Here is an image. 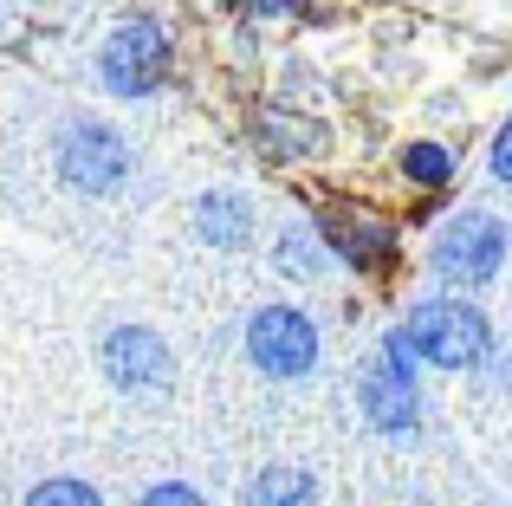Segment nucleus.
I'll return each mask as SVG.
<instances>
[{
	"instance_id": "obj_1",
	"label": "nucleus",
	"mask_w": 512,
	"mask_h": 506,
	"mask_svg": "<svg viewBox=\"0 0 512 506\" xmlns=\"http://www.w3.org/2000/svg\"><path fill=\"white\" fill-rule=\"evenodd\" d=\"M506 253H512L506 221L487 215V208H467V215H454L448 228L435 234V247H428V266H435L441 286L474 292V286H487V279H500Z\"/></svg>"
},
{
	"instance_id": "obj_2",
	"label": "nucleus",
	"mask_w": 512,
	"mask_h": 506,
	"mask_svg": "<svg viewBox=\"0 0 512 506\" xmlns=\"http://www.w3.org/2000/svg\"><path fill=\"white\" fill-rule=\"evenodd\" d=\"M402 325H409L422 364H435V370H474V364H487V351H493L487 312L467 305V299H422Z\"/></svg>"
},
{
	"instance_id": "obj_3",
	"label": "nucleus",
	"mask_w": 512,
	"mask_h": 506,
	"mask_svg": "<svg viewBox=\"0 0 512 506\" xmlns=\"http://www.w3.org/2000/svg\"><path fill=\"white\" fill-rule=\"evenodd\" d=\"M169 72H175V46L156 20H124V26L104 33L98 85L111 91V98H150V91L169 85Z\"/></svg>"
},
{
	"instance_id": "obj_4",
	"label": "nucleus",
	"mask_w": 512,
	"mask_h": 506,
	"mask_svg": "<svg viewBox=\"0 0 512 506\" xmlns=\"http://www.w3.org/2000/svg\"><path fill=\"white\" fill-rule=\"evenodd\" d=\"M52 169L78 195H117L130 182V143L111 124H65L59 150H52Z\"/></svg>"
},
{
	"instance_id": "obj_5",
	"label": "nucleus",
	"mask_w": 512,
	"mask_h": 506,
	"mask_svg": "<svg viewBox=\"0 0 512 506\" xmlns=\"http://www.w3.org/2000/svg\"><path fill=\"white\" fill-rule=\"evenodd\" d=\"M247 357L266 370V377L292 383L318 364V325L299 312V305H260L247 318Z\"/></svg>"
},
{
	"instance_id": "obj_6",
	"label": "nucleus",
	"mask_w": 512,
	"mask_h": 506,
	"mask_svg": "<svg viewBox=\"0 0 512 506\" xmlns=\"http://www.w3.org/2000/svg\"><path fill=\"white\" fill-rule=\"evenodd\" d=\"M98 364H104V383L124 390V396H150V390H163V383L175 377L169 344L156 338L150 325H117L111 338H104Z\"/></svg>"
},
{
	"instance_id": "obj_7",
	"label": "nucleus",
	"mask_w": 512,
	"mask_h": 506,
	"mask_svg": "<svg viewBox=\"0 0 512 506\" xmlns=\"http://www.w3.org/2000/svg\"><path fill=\"white\" fill-rule=\"evenodd\" d=\"M318 228H325V241L338 260H350L357 273H383V266H396V234L383 228L376 215H350V208H331V215H318Z\"/></svg>"
},
{
	"instance_id": "obj_8",
	"label": "nucleus",
	"mask_w": 512,
	"mask_h": 506,
	"mask_svg": "<svg viewBox=\"0 0 512 506\" xmlns=\"http://www.w3.org/2000/svg\"><path fill=\"white\" fill-rule=\"evenodd\" d=\"M363 416H370L383 435L415 429V422H422V403H415V377H402V370L376 364L370 377H363Z\"/></svg>"
},
{
	"instance_id": "obj_9",
	"label": "nucleus",
	"mask_w": 512,
	"mask_h": 506,
	"mask_svg": "<svg viewBox=\"0 0 512 506\" xmlns=\"http://www.w3.org/2000/svg\"><path fill=\"white\" fill-rule=\"evenodd\" d=\"M195 228L208 247H247L253 241V202L240 189H208L195 202Z\"/></svg>"
},
{
	"instance_id": "obj_10",
	"label": "nucleus",
	"mask_w": 512,
	"mask_h": 506,
	"mask_svg": "<svg viewBox=\"0 0 512 506\" xmlns=\"http://www.w3.org/2000/svg\"><path fill=\"white\" fill-rule=\"evenodd\" d=\"M273 260H279V273L286 279H305V286H312L318 273H325L331 260H338V253H331V241H325V228H286L279 234V247H273Z\"/></svg>"
},
{
	"instance_id": "obj_11",
	"label": "nucleus",
	"mask_w": 512,
	"mask_h": 506,
	"mask_svg": "<svg viewBox=\"0 0 512 506\" xmlns=\"http://www.w3.org/2000/svg\"><path fill=\"white\" fill-rule=\"evenodd\" d=\"M253 150L279 156V163H292V156H312L318 150V124H292V117H253Z\"/></svg>"
},
{
	"instance_id": "obj_12",
	"label": "nucleus",
	"mask_w": 512,
	"mask_h": 506,
	"mask_svg": "<svg viewBox=\"0 0 512 506\" xmlns=\"http://www.w3.org/2000/svg\"><path fill=\"white\" fill-rule=\"evenodd\" d=\"M247 506H318V487L299 468H266V474H253Z\"/></svg>"
},
{
	"instance_id": "obj_13",
	"label": "nucleus",
	"mask_w": 512,
	"mask_h": 506,
	"mask_svg": "<svg viewBox=\"0 0 512 506\" xmlns=\"http://www.w3.org/2000/svg\"><path fill=\"white\" fill-rule=\"evenodd\" d=\"M402 176H409L415 189H448V182H454V150L435 143V137L402 143Z\"/></svg>"
},
{
	"instance_id": "obj_14",
	"label": "nucleus",
	"mask_w": 512,
	"mask_h": 506,
	"mask_svg": "<svg viewBox=\"0 0 512 506\" xmlns=\"http://www.w3.org/2000/svg\"><path fill=\"white\" fill-rule=\"evenodd\" d=\"M26 506H104V500H98V487H91V481L52 474V481H39L33 494H26Z\"/></svg>"
},
{
	"instance_id": "obj_15",
	"label": "nucleus",
	"mask_w": 512,
	"mask_h": 506,
	"mask_svg": "<svg viewBox=\"0 0 512 506\" xmlns=\"http://www.w3.org/2000/svg\"><path fill=\"white\" fill-rule=\"evenodd\" d=\"M383 364H389V370H402V377H415V364H422V351H415L409 325H402V331H389V338H383Z\"/></svg>"
},
{
	"instance_id": "obj_16",
	"label": "nucleus",
	"mask_w": 512,
	"mask_h": 506,
	"mask_svg": "<svg viewBox=\"0 0 512 506\" xmlns=\"http://www.w3.org/2000/svg\"><path fill=\"white\" fill-rule=\"evenodd\" d=\"M227 7H240L247 20H292V13H305L312 0H227Z\"/></svg>"
},
{
	"instance_id": "obj_17",
	"label": "nucleus",
	"mask_w": 512,
	"mask_h": 506,
	"mask_svg": "<svg viewBox=\"0 0 512 506\" xmlns=\"http://www.w3.org/2000/svg\"><path fill=\"white\" fill-rule=\"evenodd\" d=\"M137 506H208V500H201L195 487H182V481H156V487H150V494H143Z\"/></svg>"
},
{
	"instance_id": "obj_18",
	"label": "nucleus",
	"mask_w": 512,
	"mask_h": 506,
	"mask_svg": "<svg viewBox=\"0 0 512 506\" xmlns=\"http://www.w3.org/2000/svg\"><path fill=\"white\" fill-rule=\"evenodd\" d=\"M487 169H493V176H500L506 189H512V117L500 124V137H493V150H487Z\"/></svg>"
}]
</instances>
